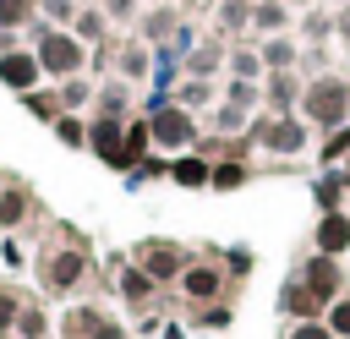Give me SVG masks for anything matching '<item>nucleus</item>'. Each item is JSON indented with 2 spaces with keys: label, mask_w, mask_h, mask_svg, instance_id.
Masks as SVG:
<instances>
[{
  "label": "nucleus",
  "mask_w": 350,
  "mask_h": 339,
  "mask_svg": "<svg viewBox=\"0 0 350 339\" xmlns=\"http://www.w3.org/2000/svg\"><path fill=\"white\" fill-rule=\"evenodd\" d=\"M16 328H22V339H44V312H33V306H27V312L16 317Z\"/></svg>",
  "instance_id": "obj_44"
},
{
  "label": "nucleus",
  "mask_w": 350,
  "mask_h": 339,
  "mask_svg": "<svg viewBox=\"0 0 350 339\" xmlns=\"http://www.w3.org/2000/svg\"><path fill=\"white\" fill-rule=\"evenodd\" d=\"M323 323L334 328V339H350V290H345V295H339V301L323 312Z\"/></svg>",
  "instance_id": "obj_37"
},
{
  "label": "nucleus",
  "mask_w": 350,
  "mask_h": 339,
  "mask_svg": "<svg viewBox=\"0 0 350 339\" xmlns=\"http://www.w3.org/2000/svg\"><path fill=\"white\" fill-rule=\"evenodd\" d=\"M98 11H104L109 22H131V16H137V0H98Z\"/></svg>",
  "instance_id": "obj_40"
},
{
  "label": "nucleus",
  "mask_w": 350,
  "mask_h": 339,
  "mask_svg": "<svg viewBox=\"0 0 350 339\" xmlns=\"http://www.w3.org/2000/svg\"><path fill=\"white\" fill-rule=\"evenodd\" d=\"M0 33H5V27H0Z\"/></svg>",
  "instance_id": "obj_48"
},
{
  "label": "nucleus",
  "mask_w": 350,
  "mask_h": 339,
  "mask_svg": "<svg viewBox=\"0 0 350 339\" xmlns=\"http://www.w3.org/2000/svg\"><path fill=\"white\" fill-rule=\"evenodd\" d=\"M153 175H170V159H159V153H148V159H142V164H137V170H131L126 180H131V186H142V180H153Z\"/></svg>",
  "instance_id": "obj_38"
},
{
  "label": "nucleus",
  "mask_w": 350,
  "mask_h": 339,
  "mask_svg": "<svg viewBox=\"0 0 350 339\" xmlns=\"http://www.w3.org/2000/svg\"><path fill=\"white\" fill-rule=\"evenodd\" d=\"M93 98H98V115H104V120H126V104H131V82H126V77H104Z\"/></svg>",
  "instance_id": "obj_21"
},
{
  "label": "nucleus",
  "mask_w": 350,
  "mask_h": 339,
  "mask_svg": "<svg viewBox=\"0 0 350 339\" xmlns=\"http://www.w3.org/2000/svg\"><path fill=\"white\" fill-rule=\"evenodd\" d=\"M284 339H334V328H328V323L317 317V323H295V328H290Z\"/></svg>",
  "instance_id": "obj_42"
},
{
  "label": "nucleus",
  "mask_w": 350,
  "mask_h": 339,
  "mask_svg": "<svg viewBox=\"0 0 350 339\" xmlns=\"http://www.w3.org/2000/svg\"><path fill=\"white\" fill-rule=\"evenodd\" d=\"M27 208H33L27 186H5V191H0V230H16V224L27 219Z\"/></svg>",
  "instance_id": "obj_29"
},
{
  "label": "nucleus",
  "mask_w": 350,
  "mask_h": 339,
  "mask_svg": "<svg viewBox=\"0 0 350 339\" xmlns=\"http://www.w3.org/2000/svg\"><path fill=\"white\" fill-rule=\"evenodd\" d=\"M49 131H55L60 148H88V120H82V115H60Z\"/></svg>",
  "instance_id": "obj_33"
},
{
  "label": "nucleus",
  "mask_w": 350,
  "mask_h": 339,
  "mask_svg": "<svg viewBox=\"0 0 350 339\" xmlns=\"http://www.w3.org/2000/svg\"><path fill=\"white\" fill-rule=\"evenodd\" d=\"M137 268L153 279V284H180V273H186V252L175 246V241H142L137 246Z\"/></svg>",
  "instance_id": "obj_6"
},
{
  "label": "nucleus",
  "mask_w": 350,
  "mask_h": 339,
  "mask_svg": "<svg viewBox=\"0 0 350 339\" xmlns=\"http://www.w3.org/2000/svg\"><path fill=\"white\" fill-rule=\"evenodd\" d=\"M301 93H306V77L301 71H268L262 77V109L268 115H295L301 109Z\"/></svg>",
  "instance_id": "obj_8"
},
{
  "label": "nucleus",
  "mask_w": 350,
  "mask_h": 339,
  "mask_svg": "<svg viewBox=\"0 0 350 339\" xmlns=\"http://www.w3.org/2000/svg\"><path fill=\"white\" fill-rule=\"evenodd\" d=\"M33 16H38V0H0V27L5 33H22Z\"/></svg>",
  "instance_id": "obj_31"
},
{
  "label": "nucleus",
  "mask_w": 350,
  "mask_h": 339,
  "mask_svg": "<svg viewBox=\"0 0 350 339\" xmlns=\"http://www.w3.org/2000/svg\"><path fill=\"white\" fill-rule=\"evenodd\" d=\"M224 44H202V49H191L186 60H180V77H208L213 82V71H224Z\"/></svg>",
  "instance_id": "obj_23"
},
{
  "label": "nucleus",
  "mask_w": 350,
  "mask_h": 339,
  "mask_svg": "<svg viewBox=\"0 0 350 339\" xmlns=\"http://www.w3.org/2000/svg\"><path fill=\"white\" fill-rule=\"evenodd\" d=\"M312 131H334L350 120V82L323 71V77H306V93H301V109H295Z\"/></svg>",
  "instance_id": "obj_1"
},
{
  "label": "nucleus",
  "mask_w": 350,
  "mask_h": 339,
  "mask_svg": "<svg viewBox=\"0 0 350 339\" xmlns=\"http://www.w3.org/2000/svg\"><path fill=\"white\" fill-rule=\"evenodd\" d=\"M257 55H262L268 71H295V66H301V38H295V33H273V38L257 44Z\"/></svg>",
  "instance_id": "obj_16"
},
{
  "label": "nucleus",
  "mask_w": 350,
  "mask_h": 339,
  "mask_svg": "<svg viewBox=\"0 0 350 339\" xmlns=\"http://www.w3.org/2000/svg\"><path fill=\"white\" fill-rule=\"evenodd\" d=\"M312 252L323 257H345L350 252V213H317V230H312Z\"/></svg>",
  "instance_id": "obj_12"
},
{
  "label": "nucleus",
  "mask_w": 350,
  "mask_h": 339,
  "mask_svg": "<svg viewBox=\"0 0 350 339\" xmlns=\"http://www.w3.org/2000/svg\"><path fill=\"white\" fill-rule=\"evenodd\" d=\"M16 317H22V301H16L11 290H0V334H5V328H16Z\"/></svg>",
  "instance_id": "obj_43"
},
{
  "label": "nucleus",
  "mask_w": 350,
  "mask_h": 339,
  "mask_svg": "<svg viewBox=\"0 0 350 339\" xmlns=\"http://www.w3.org/2000/svg\"><path fill=\"white\" fill-rule=\"evenodd\" d=\"M295 38H301V44H323V38H334V11H328V5L306 11V16L295 22Z\"/></svg>",
  "instance_id": "obj_27"
},
{
  "label": "nucleus",
  "mask_w": 350,
  "mask_h": 339,
  "mask_svg": "<svg viewBox=\"0 0 350 339\" xmlns=\"http://www.w3.org/2000/svg\"><path fill=\"white\" fill-rule=\"evenodd\" d=\"M334 33H339V38H345V49H350V5H339V11H334Z\"/></svg>",
  "instance_id": "obj_46"
},
{
  "label": "nucleus",
  "mask_w": 350,
  "mask_h": 339,
  "mask_svg": "<svg viewBox=\"0 0 350 339\" xmlns=\"http://www.w3.org/2000/svg\"><path fill=\"white\" fill-rule=\"evenodd\" d=\"M246 131H252L257 148H268L273 159H301V153L312 148V126H306L301 115H262V120H252Z\"/></svg>",
  "instance_id": "obj_3"
},
{
  "label": "nucleus",
  "mask_w": 350,
  "mask_h": 339,
  "mask_svg": "<svg viewBox=\"0 0 350 339\" xmlns=\"http://www.w3.org/2000/svg\"><path fill=\"white\" fill-rule=\"evenodd\" d=\"M120 295H126L131 306H142V301L153 295V279H148L142 268H126V273H120Z\"/></svg>",
  "instance_id": "obj_35"
},
{
  "label": "nucleus",
  "mask_w": 350,
  "mask_h": 339,
  "mask_svg": "<svg viewBox=\"0 0 350 339\" xmlns=\"http://www.w3.org/2000/svg\"><path fill=\"white\" fill-rule=\"evenodd\" d=\"M213 126H219V137H235V131L252 126V109H241V104H213Z\"/></svg>",
  "instance_id": "obj_32"
},
{
  "label": "nucleus",
  "mask_w": 350,
  "mask_h": 339,
  "mask_svg": "<svg viewBox=\"0 0 350 339\" xmlns=\"http://www.w3.org/2000/svg\"><path fill=\"white\" fill-rule=\"evenodd\" d=\"M252 27V5L246 0H219V38H235Z\"/></svg>",
  "instance_id": "obj_30"
},
{
  "label": "nucleus",
  "mask_w": 350,
  "mask_h": 339,
  "mask_svg": "<svg viewBox=\"0 0 350 339\" xmlns=\"http://www.w3.org/2000/svg\"><path fill=\"white\" fill-rule=\"evenodd\" d=\"M180 290H186V301H191V306H213V301L224 295V273H219L213 262H186Z\"/></svg>",
  "instance_id": "obj_10"
},
{
  "label": "nucleus",
  "mask_w": 350,
  "mask_h": 339,
  "mask_svg": "<svg viewBox=\"0 0 350 339\" xmlns=\"http://www.w3.org/2000/svg\"><path fill=\"white\" fill-rule=\"evenodd\" d=\"M38 16H44L49 27H71V16H77V0H38Z\"/></svg>",
  "instance_id": "obj_36"
},
{
  "label": "nucleus",
  "mask_w": 350,
  "mask_h": 339,
  "mask_svg": "<svg viewBox=\"0 0 350 339\" xmlns=\"http://www.w3.org/2000/svg\"><path fill=\"white\" fill-rule=\"evenodd\" d=\"M301 284L323 301V306H334L339 295H345V268H339V257H323V252H312L306 262H301Z\"/></svg>",
  "instance_id": "obj_7"
},
{
  "label": "nucleus",
  "mask_w": 350,
  "mask_h": 339,
  "mask_svg": "<svg viewBox=\"0 0 350 339\" xmlns=\"http://www.w3.org/2000/svg\"><path fill=\"white\" fill-rule=\"evenodd\" d=\"M153 60H159V49H148L142 38H131V44L115 49V77H126V82H148V77H153Z\"/></svg>",
  "instance_id": "obj_14"
},
{
  "label": "nucleus",
  "mask_w": 350,
  "mask_h": 339,
  "mask_svg": "<svg viewBox=\"0 0 350 339\" xmlns=\"http://www.w3.org/2000/svg\"><path fill=\"white\" fill-rule=\"evenodd\" d=\"M345 191H350L345 170H323V175H317V186H312V202H317V213H339V208H345Z\"/></svg>",
  "instance_id": "obj_22"
},
{
  "label": "nucleus",
  "mask_w": 350,
  "mask_h": 339,
  "mask_svg": "<svg viewBox=\"0 0 350 339\" xmlns=\"http://www.w3.org/2000/svg\"><path fill=\"white\" fill-rule=\"evenodd\" d=\"M82 273H88V252H82V246H71V252H55V257L44 262V290L66 295V290H77V284H82Z\"/></svg>",
  "instance_id": "obj_9"
},
{
  "label": "nucleus",
  "mask_w": 350,
  "mask_h": 339,
  "mask_svg": "<svg viewBox=\"0 0 350 339\" xmlns=\"http://www.w3.org/2000/svg\"><path fill=\"white\" fill-rule=\"evenodd\" d=\"M170 98H175L180 109H191V115H197V109H213V104H219V93H213V82H208V77H180V82L170 87Z\"/></svg>",
  "instance_id": "obj_18"
},
{
  "label": "nucleus",
  "mask_w": 350,
  "mask_h": 339,
  "mask_svg": "<svg viewBox=\"0 0 350 339\" xmlns=\"http://www.w3.org/2000/svg\"><path fill=\"white\" fill-rule=\"evenodd\" d=\"M345 159H350V120L334 126V131H323V142H317V164L323 170H339Z\"/></svg>",
  "instance_id": "obj_25"
},
{
  "label": "nucleus",
  "mask_w": 350,
  "mask_h": 339,
  "mask_svg": "<svg viewBox=\"0 0 350 339\" xmlns=\"http://www.w3.org/2000/svg\"><path fill=\"white\" fill-rule=\"evenodd\" d=\"M175 33H180V11H170V5H153V11L137 16V38H142L148 49H164Z\"/></svg>",
  "instance_id": "obj_13"
},
{
  "label": "nucleus",
  "mask_w": 350,
  "mask_h": 339,
  "mask_svg": "<svg viewBox=\"0 0 350 339\" xmlns=\"http://www.w3.org/2000/svg\"><path fill=\"white\" fill-rule=\"evenodd\" d=\"M252 27H257L262 38H273V33H290V27H295V11H290L284 0H262V5H252Z\"/></svg>",
  "instance_id": "obj_19"
},
{
  "label": "nucleus",
  "mask_w": 350,
  "mask_h": 339,
  "mask_svg": "<svg viewBox=\"0 0 350 339\" xmlns=\"http://www.w3.org/2000/svg\"><path fill=\"white\" fill-rule=\"evenodd\" d=\"M339 170H345V180H350V159H345V164H339Z\"/></svg>",
  "instance_id": "obj_47"
},
{
  "label": "nucleus",
  "mask_w": 350,
  "mask_h": 339,
  "mask_svg": "<svg viewBox=\"0 0 350 339\" xmlns=\"http://www.w3.org/2000/svg\"><path fill=\"white\" fill-rule=\"evenodd\" d=\"M170 186H180V191H208V186H213V159H202L197 148H191V153H175V159H170Z\"/></svg>",
  "instance_id": "obj_11"
},
{
  "label": "nucleus",
  "mask_w": 350,
  "mask_h": 339,
  "mask_svg": "<svg viewBox=\"0 0 350 339\" xmlns=\"http://www.w3.org/2000/svg\"><path fill=\"white\" fill-rule=\"evenodd\" d=\"M279 312H290L295 323H317V317H323L328 306H323V301H317V295H312V290L301 284V273H295V279H290V284L279 290Z\"/></svg>",
  "instance_id": "obj_15"
},
{
  "label": "nucleus",
  "mask_w": 350,
  "mask_h": 339,
  "mask_svg": "<svg viewBox=\"0 0 350 339\" xmlns=\"http://www.w3.org/2000/svg\"><path fill=\"white\" fill-rule=\"evenodd\" d=\"M49 77H44V66H38V49L33 44H16V49H5L0 55V87H11L16 98L22 93H33V87H44Z\"/></svg>",
  "instance_id": "obj_5"
},
{
  "label": "nucleus",
  "mask_w": 350,
  "mask_h": 339,
  "mask_svg": "<svg viewBox=\"0 0 350 339\" xmlns=\"http://www.w3.org/2000/svg\"><path fill=\"white\" fill-rule=\"evenodd\" d=\"M252 180V164L246 159H213V186L208 191H241Z\"/></svg>",
  "instance_id": "obj_26"
},
{
  "label": "nucleus",
  "mask_w": 350,
  "mask_h": 339,
  "mask_svg": "<svg viewBox=\"0 0 350 339\" xmlns=\"http://www.w3.org/2000/svg\"><path fill=\"white\" fill-rule=\"evenodd\" d=\"M224 262H230V273H235V279H246V273H252V252H241V246H235Z\"/></svg>",
  "instance_id": "obj_45"
},
{
  "label": "nucleus",
  "mask_w": 350,
  "mask_h": 339,
  "mask_svg": "<svg viewBox=\"0 0 350 339\" xmlns=\"http://www.w3.org/2000/svg\"><path fill=\"white\" fill-rule=\"evenodd\" d=\"M224 71H230L235 82H262V77H268V66H262V55H257L252 44H230V55H224Z\"/></svg>",
  "instance_id": "obj_20"
},
{
  "label": "nucleus",
  "mask_w": 350,
  "mask_h": 339,
  "mask_svg": "<svg viewBox=\"0 0 350 339\" xmlns=\"http://www.w3.org/2000/svg\"><path fill=\"white\" fill-rule=\"evenodd\" d=\"M148 120H153V153H170V159H175V153H191V148H197V115L180 109L175 98H170L164 109H153Z\"/></svg>",
  "instance_id": "obj_4"
},
{
  "label": "nucleus",
  "mask_w": 350,
  "mask_h": 339,
  "mask_svg": "<svg viewBox=\"0 0 350 339\" xmlns=\"http://www.w3.org/2000/svg\"><path fill=\"white\" fill-rule=\"evenodd\" d=\"M93 93H98V77H66V82H55V98H60V115H82L88 104H93Z\"/></svg>",
  "instance_id": "obj_17"
},
{
  "label": "nucleus",
  "mask_w": 350,
  "mask_h": 339,
  "mask_svg": "<svg viewBox=\"0 0 350 339\" xmlns=\"http://www.w3.org/2000/svg\"><path fill=\"white\" fill-rule=\"evenodd\" d=\"M224 104H241V109H257L262 104V82H224Z\"/></svg>",
  "instance_id": "obj_34"
},
{
  "label": "nucleus",
  "mask_w": 350,
  "mask_h": 339,
  "mask_svg": "<svg viewBox=\"0 0 350 339\" xmlns=\"http://www.w3.org/2000/svg\"><path fill=\"white\" fill-rule=\"evenodd\" d=\"M88 339H126V328H120L115 317H93V323H88Z\"/></svg>",
  "instance_id": "obj_41"
},
{
  "label": "nucleus",
  "mask_w": 350,
  "mask_h": 339,
  "mask_svg": "<svg viewBox=\"0 0 350 339\" xmlns=\"http://www.w3.org/2000/svg\"><path fill=\"white\" fill-rule=\"evenodd\" d=\"M33 49H38V66H44V77H49V82L82 77V71H88V55H93V49H88V44H82L71 27H49V33H44Z\"/></svg>",
  "instance_id": "obj_2"
},
{
  "label": "nucleus",
  "mask_w": 350,
  "mask_h": 339,
  "mask_svg": "<svg viewBox=\"0 0 350 339\" xmlns=\"http://www.w3.org/2000/svg\"><path fill=\"white\" fill-rule=\"evenodd\" d=\"M71 33H77L88 49H98V44L109 38V16H104L98 5H88V11H77V16H71Z\"/></svg>",
  "instance_id": "obj_24"
},
{
  "label": "nucleus",
  "mask_w": 350,
  "mask_h": 339,
  "mask_svg": "<svg viewBox=\"0 0 350 339\" xmlns=\"http://www.w3.org/2000/svg\"><path fill=\"white\" fill-rule=\"evenodd\" d=\"M191 323H202V328H224V323H230V306H219V301H213V306H197Z\"/></svg>",
  "instance_id": "obj_39"
},
{
  "label": "nucleus",
  "mask_w": 350,
  "mask_h": 339,
  "mask_svg": "<svg viewBox=\"0 0 350 339\" xmlns=\"http://www.w3.org/2000/svg\"><path fill=\"white\" fill-rule=\"evenodd\" d=\"M16 104H22L33 120H44V126H55V120H60V98H55V87H33V93H22Z\"/></svg>",
  "instance_id": "obj_28"
}]
</instances>
